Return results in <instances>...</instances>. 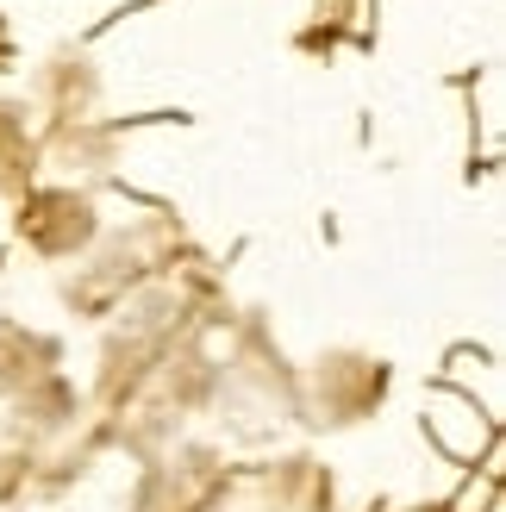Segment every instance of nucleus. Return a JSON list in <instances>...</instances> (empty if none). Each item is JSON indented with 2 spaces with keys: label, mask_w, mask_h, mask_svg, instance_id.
Listing matches in <instances>:
<instances>
[]
</instances>
